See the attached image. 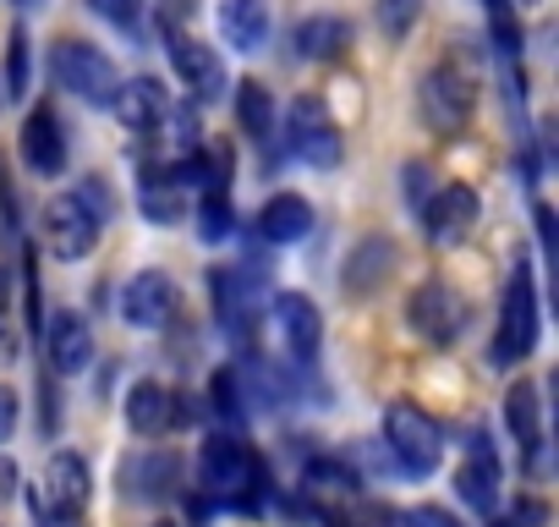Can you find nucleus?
<instances>
[{
  "label": "nucleus",
  "instance_id": "f257e3e1",
  "mask_svg": "<svg viewBox=\"0 0 559 527\" xmlns=\"http://www.w3.org/2000/svg\"><path fill=\"white\" fill-rule=\"evenodd\" d=\"M50 72H56V83H61L67 94H78L83 105H94V110H110V105H116L121 72H116V61H110L99 45H88V39H61V45L50 50Z\"/></svg>",
  "mask_w": 559,
  "mask_h": 527
},
{
  "label": "nucleus",
  "instance_id": "f03ea898",
  "mask_svg": "<svg viewBox=\"0 0 559 527\" xmlns=\"http://www.w3.org/2000/svg\"><path fill=\"white\" fill-rule=\"evenodd\" d=\"M384 445H390V456L401 461V472H412V478H428V472L439 467V456H444L439 423H433L423 407H412V401H395V407L384 412Z\"/></svg>",
  "mask_w": 559,
  "mask_h": 527
},
{
  "label": "nucleus",
  "instance_id": "7ed1b4c3",
  "mask_svg": "<svg viewBox=\"0 0 559 527\" xmlns=\"http://www.w3.org/2000/svg\"><path fill=\"white\" fill-rule=\"evenodd\" d=\"M537 347V292H532V270L526 258H515V276L504 286V308H499V336H493V363L510 368L521 358H532Z\"/></svg>",
  "mask_w": 559,
  "mask_h": 527
},
{
  "label": "nucleus",
  "instance_id": "20e7f679",
  "mask_svg": "<svg viewBox=\"0 0 559 527\" xmlns=\"http://www.w3.org/2000/svg\"><path fill=\"white\" fill-rule=\"evenodd\" d=\"M45 247L56 253V258H88L94 253V242H99V225H105V214L83 198V192H61V198H50L45 203Z\"/></svg>",
  "mask_w": 559,
  "mask_h": 527
},
{
  "label": "nucleus",
  "instance_id": "39448f33",
  "mask_svg": "<svg viewBox=\"0 0 559 527\" xmlns=\"http://www.w3.org/2000/svg\"><path fill=\"white\" fill-rule=\"evenodd\" d=\"M88 494H94L88 461H83L78 450H56L50 467H45V489L28 494V511H39V516H45V511H50V516H83Z\"/></svg>",
  "mask_w": 559,
  "mask_h": 527
},
{
  "label": "nucleus",
  "instance_id": "423d86ee",
  "mask_svg": "<svg viewBox=\"0 0 559 527\" xmlns=\"http://www.w3.org/2000/svg\"><path fill=\"white\" fill-rule=\"evenodd\" d=\"M406 319H412V330H417L428 347H450V341L461 336V325H466V297H461L455 286H444V281H428V286L412 292Z\"/></svg>",
  "mask_w": 559,
  "mask_h": 527
},
{
  "label": "nucleus",
  "instance_id": "0eeeda50",
  "mask_svg": "<svg viewBox=\"0 0 559 527\" xmlns=\"http://www.w3.org/2000/svg\"><path fill=\"white\" fill-rule=\"evenodd\" d=\"M252 472H258V461L247 456V445H241L236 434H209V440H203V450H198V478H203L209 494H230V500L241 505Z\"/></svg>",
  "mask_w": 559,
  "mask_h": 527
},
{
  "label": "nucleus",
  "instance_id": "6e6552de",
  "mask_svg": "<svg viewBox=\"0 0 559 527\" xmlns=\"http://www.w3.org/2000/svg\"><path fill=\"white\" fill-rule=\"evenodd\" d=\"M292 154L297 160H308V165H319V171H330V165H341V127L330 121V110L308 94V99H297L292 105Z\"/></svg>",
  "mask_w": 559,
  "mask_h": 527
},
{
  "label": "nucleus",
  "instance_id": "1a4fd4ad",
  "mask_svg": "<svg viewBox=\"0 0 559 527\" xmlns=\"http://www.w3.org/2000/svg\"><path fill=\"white\" fill-rule=\"evenodd\" d=\"M417 214H423L428 242L455 247V242H466V236H472V225H477L483 203H477V192H472V187H444V192H433L428 203H417Z\"/></svg>",
  "mask_w": 559,
  "mask_h": 527
},
{
  "label": "nucleus",
  "instance_id": "9d476101",
  "mask_svg": "<svg viewBox=\"0 0 559 527\" xmlns=\"http://www.w3.org/2000/svg\"><path fill=\"white\" fill-rule=\"evenodd\" d=\"M121 319L138 325V330H165L176 319V286H170V276L165 270L132 276L127 292H121Z\"/></svg>",
  "mask_w": 559,
  "mask_h": 527
},
{
  "label": "nucleus",
  "instance_id": "9b49d317",
  "mask_svg": "<svg viewBox=\"0 0 559 527\" xmlns=\"http://www.w3.org/2000/svg\"><path fill=\"white\" fill-rule=\"evenodd\" d=\"M423 116L439 127V132H461L466 116H472V83L455 72V67H433L423 78Z\"/></svg>",
  "mask_w": 559,
  "mask_h": 527
},
{
  "label": "nucleus",
  "instance_id": "f8f14e48",
  "mask_svg": "<svg viewBox=\"0 0 559 527\" xmlns=\"http://www.w3.org/2000/svg\"><path fill=\"white\" fill-rule=\"evenodd\" d=\"M17 149H23V160H28L34 176H61L67 171V132H61V121H56L50 105H34L28 110V121L17 132Z\"/></svg>",
  "mask_w": 559,
  "mask_h": 527
},
{
  "label": "nucleus",
  "instance_id": "ddd939ff",
  "mask_svg": "<svg viewBox=\"0 0 559 527\" xmlns=\"http://www.w3.org/2000/svg\"><path fill=\"white\" fill-rule=\"evenodd\" d=\"M181 418H187V401L176 390H165L159 379H138L127 390V423H132V434H170Z\"/></svg>",
  "mask_w": 559,
  "mask_h": 527
},
{
  "label": "nucleus",
  "instance_id": "4468645a",
  "mask_svg": "<svg viewBox=\"0 0 559 527\" xmlns=\"http://www.w3.org/2000/svg\"><path fill=\"white\" fill-rule=\"evenodd\" d=\"M170 61H176L181 83L192 89V99L214 105V99L225 94V61H219V56H214L209 45H198V39L176 34V39H170Z\"/></svg>",
  "mask_w": 559,
  "mask_h": 527
},
{
  "label": "nucleus",
  "instance_id": "2eb2a0df",
  "mask_svg": "<svg viewBox=\"0 0 559 527\" xmlns=\"http://www.w3.org/2000/svg\"><path fill=\"white\" fill-rule=\"evenodd\" d=\"M274 325H280V341H286L292 358H313L319 341H324V319H319V303L302 297V292H286L274 303Z\"/></svg>",
  "mask_w": 559,
  "mask_h": 527
},
{
  "label": "nucleus",
  "instance_id": "dca6fc26",
  "mask_svg": "<svg viewBox=\"0 0 559 527\" xmlns=\"http://www.w3.org/2000/svg\"><path fill=\"white\" fill-rule=\"evenodd\" d=\"M258 236L274 242V247H292L302 236H313V203L302 192H274L263 209H258Z\"/></svg>",
  "mask_w": 559,
  "mask_h": 527
},
{
  "label": "nucleus",
  "instance_id": "f3484780",
  "mask_svg": "<svg viewBox=\"0 0 559 527\" xmlns=\"http://www.w3.org/2000/svg\"><path fill=\"white\" fill-rule=\"evenodd\" d=\"M390 270H395V242H390V236H362V242L352 247V258H346L341 281H346L352 297H373V292L390 281Z\"/></svg>",
  "mask_w": 559,
  "mask_h": 527
},
{
  "label": "nucleus",
  "instance_id": "a211bd4d",
  "mask_svg": "<svg viewBox=\"0 0 559 527\" xmlns=\"http://www.w3.org/2000/svg\"><path fill=\"white\" fill-rule=\"evenodd\" d=\"M121 483H127L132 500H165L181 483V456L176 450H143L121 467Z\"/></svg>",
  "mask_w": 559,
  "mask_h": 527
},
{
  "label": "nucleus",
  "instance_id": "6ab92c4d",
  "mask_svg": "<svg viewBox=\"0 0 559 527\" xmlns=\"http://www.w3.org/2000/svg\"><path fill=\"white\" fill-rule=\"evenodd\" d=\"M269 0H219V39L230 50H263L269 45Z\"/></svg>",
  "mask_w": 559,
  "mask_h": 527
},
{
  "label": "nucleus",
  "instance_id": "aec40b11",
  "mask_svg": "<svg viewBox=\"0 0 559 527\" xmlns=\"http://www.w3.org/2000/svg\"><path fill=\"white\" fill-rule=\"evenodd\" d=\"M110 110L121 116V127H132V132H154V127H165L170 99H165V89H159L154 78H132V83L116 89V105H110Z\"/></svg>",
  "mask_w": 559,
  "mask_h": 527
},
{
  "label": "nucleus",
  "instance_id": "412c9836",
  "mask_svg": "<svg viewBox=\"0 0 559 527\" xmlns=\"http://www.w3.org/2000/svg\"><path fill=\"white\" fill-rule=\"evenodd\" d=\"M455 489H461V500H466L472 511H483V516L499 505V461H493V450H488V434H483V429L472 434V456H466V467H461Z\"/></svg>",
  "mask_w": 559,
  "mask_h": 527
},
{
  "label": "nucleus",
  "instance_id": "4be33fe9",
  "mask_svg": "<svg viewBox=\"0 0 559 527\" xmlns=\"http://www.w3.org/2000/svg\"><path fill=\"white\" fill-rule=\"evenodd\" d=\"M50 363H56V374H83L94 363V330H88V319L61 314L50 325Z\"/></svg>",
  "mask_w": 559,
  "mask_h": 527
},
{
  "label": "nucleus",
  "instance_id": "5701e85b",
  "mask_svg": "<svg viewBox=\"0 0 559 527\" xmlns=\"http://www.w3.org/2000/svg\"><path fill=\"white\" fill-rule=\"evenodd\" d=\"M292 45H297V56H308V61H335V56L352 45V28H346V17H308V23H297Z\"/></svg>",
  "mask_w": 559,
  "mask_h": 527
},
{
  "label": "nucleus",
  "instance_id": "b1692460",
  "mask_svg": "<svg viewBox=\"0 0 559 527\" xmlns=\"http://www.w3.org/2000/svg\"><path fill=\"white\" fill-rule=\"evenodd\" d=\"M504 423H510L515 445H521L526 456H537V445H543V423H537V385H515V390L504 396Z\"/></svg>",
  "mask_w": 559,
  "mask_h": 527
},
{
  "label": "nucleus",
  "instance_id": "393cba45",
  "mask_svg": "<svg viewBox=\"0 0 559 527\" xmlns=\"http://www.w3.org/2000/svg\"><path fill=\"white\" fill-rule=\"evenodd\" d=\"M236 121H241V132L258 138V143L274 132V99H269L263 83H236Z\"/></svg>",
  "mask_w": 559,
  "mask_h": 527
},
{
  "label": "nucleus",
  "instance_id": "a878e982",
  "mask_svg": "<svg viewBox=\"0 0 559 527\" xmlns=\"http://www.w3.org/2000/svg\"><path fill=\"white\" fill-rule=\"evenodd\" d=\"M230 231H236V209H230L225 187H209L203 203H198V236L203 242H225Z\"/></svg>",
  "mask_w": 559,
  "mask_h": 527
},
{
  "label": "nucleus",
  "instance_id": "bb28decb",
  "mask_svg": "<svg viewBox=\"0 0 559 527\" xmlns=\"http://www.w3.org/2000/svg\"><path fill=\"white\" fill-rule=\"evenodd\" d=\"M34 89V67H28V28H12L7 39V94L12 99H28Z\"/></svg>",
  "mask_w": 559,
  "mask_h": 527
},
{
  "label": "nucleus",
  "instance_id": "cd10ccee",
  "mask_svg": "<svg viewBox=\"0 0 559 527\" xmlns=\"http://www.w3.org/2000/svg\"><path fill=\"white\" fill-rule=\"evenodd\" d=\"M209 407H214L225 423H241V418H247V401H241V379H236V368H219V374L209 379Z\"/></svg>",
  "mask_w": 559,
  "mask_h": 527
},
{
  "label": "nucleus",
  "instance_id": "c85d7f7f",
  "mask_svg": "<svg viewBox=\"0 0 559 527\" xmlns=\"http://www.w3.org/2000/svg\"><path fill=\"white\" fill-rule=\"evenodd\" d=\"M143 214H148L154 225H176V220H181V192H176V181L159 187V176H143Z\"/></svg>",
  "mask_w": 559,
  "mask_h": 527
},
{
  "label": "nucleus",
  "instance_id": "c756f323",
  "mask_svg": "<svg viewBox=\"0 0 559 527\" xmlns=\"http://www.w3.org/2000/svg\"><path fill=\"white\" fill-rule=\"evenodd\" d=\"M417 17H423V0H379V28L390 39H406L417 28Z\"/></svg>",
  "mask_w": 559,
  "mask_h": 527
},
{
  "label": "nucleus",
  "instance_id": "7c9ffc66",
  "mask_svg": "<svg viewBox=\"0 0 559 527\" xmlns=\"http://www.w3.org/2000/svg\"><path fill=\"white\" fill-rule=\"evenodd\" d=\"M88 7H94L105 23H116V28H132V23H138V12H143V0H88Z\"/></svg>",
  "mask_w": 559,
  "mask_h": 527
},
{
  "label": "nucleus",
  "instance_id": "2f4dec72",
  "mask_svg": "<svg viewBox=\"0 0 559 527\" xmlns=\"http://www.w3.org/2000/svg\"><path fill=\"white\" fill-rule=\"evenodd\" d=\"M308 483L313 489H352V472L341 461H308Z\"/></svg>",
  "mask_w": 559,
  "mask_h": 527
},
{
  "label": "nucleus",
  "instance_id": "473e14b6",
  "mask_svg": "<svg viewBox=\"0 0 559 527\" xmlns=\"http://www.w3.org/2000/svg\"><path fill=\"white\" fill-rule=\"evenodd\" d=\"M17 412H23V407H17V390H12V385H0V445L17 434Z\"/></svg>",
  "mask_w": 559,
  "mask_h": 527
},
{
  "label": "nucleus",
  "instance_id": "72a5a7b5",
  "mask_svg": "<svg viewBox=\"0 0 559 527\" xmlns=\"http://www.w3.org/2000/svg\"><path fill=\"white\" fill-rule=\"evenodd\" d=\"M412 527H461V522L439 505H423V511H412Z\"/></svg>",
  "mask_w": 559,
  "mask_h": 527
},
{
  "label": "nucleus",
  "instance_id": "f704fd0d",
  "mask_svg": "<svg viewBox=\"0 0 559 527\" xmlns=\"http://www.w3.org/2000/svg\"><path fill=\"white\" fill-rule=\"evenodd\" d=\"M17 494V461L12 456H0V505H7Z\"/></svg>",
  "mask_w": 559,
  "mask_h": 527
},
{
  "label": "nucleus",
  "instance_id": "c9c22d12",
  "mask_svg": "<svg viewBox=\"0 0 559 527\" xmlns=\"http://www.w3.org/2000/svg\"><path fill=\"white\" fill-rule=\"evenodd\" d=\"M39 527H83V516H50V511H45Z\"/></svg>",
  "mask_w": 559,
  "mask_h": 527
},
{
  "label": "nucleus",
  "instance_id": "e433bc0d",
  "mask_svg": "<svg viewBox=\"0 0 559 527\" xmlns=\"http://www.w3.org/2000/svg\"><path fill=\"white\" fill-rule=\"evenodd\" d=\"M384 527H412V516H384Z\"/></svg>",
  "mask_w": 559,
  "mask_h": 527
},
{
  "label": "nucleus",
  "instance_id": "4c0bfd02",
  "mask_svg": "<svg viewBox=\"0 0 559 527\" xmlns=\"http://www.w3.org/2000/svg\"><path fill=\"white\" fill-rule=\"evenodd\" d=\"M0 308H7V270H0Z\"/></svg>",
  "mask_w": 559,
  "mask_h": 527
},
{
  "label": "nucleus",
  "instance_id": "58836bf2",
  "mask_svg": "<svg viewBox=\"0 0 559 527\" xmlns=\"http://www.w3.org/2000/svg\"><path fill=\"white\" fill-rule=\"evenodd\" d=\"M488 12H504V0H488Z\"/></svg>",
  "mask_w": 559,
  "mask_h": 527
},
{
  "label": "nucleus",
  "instance_id": "ea45409f",
  "mask_svg": "<svg viewBox=\"0 0 559 527\" xmlns=\"http://www.w3.org/2000/svg\"><path fill=\"white\" fill-rule=\"evenodd\" d=\"M17 7H45V0H17Z\"/></svg>",
  "mask_w": 559,
  "mask_h": 527
},
{
  "label": "nucleus",
  "instance_id": "a19ab883",
  "mask_svg": "<svg viewBox=\"0 0 559 527\" xmlns=\"http://www.w3.org/2000/svg\"><path fill=\"white\" fill-rule=\"evenodd\" d=\"M493 527H521V522H493Z\"/></svg>",
  "mask_w": 559,
  "mask_h": 527
},
{
  "label": "nucleus",
  "instance_id": "79ce46f5",
  "mask_svg": "<svg viewBox=\"0 0 559 527\" xmlns=\"http://www.w3.org/2000/svg\"><path fill=\"white\" fill-rule=\"evenodd\" d=\"M154 527H170V522H154Z\"/></svg>",
  "mask_w": 559,
  "mask_h": 527
}]
</instances>
